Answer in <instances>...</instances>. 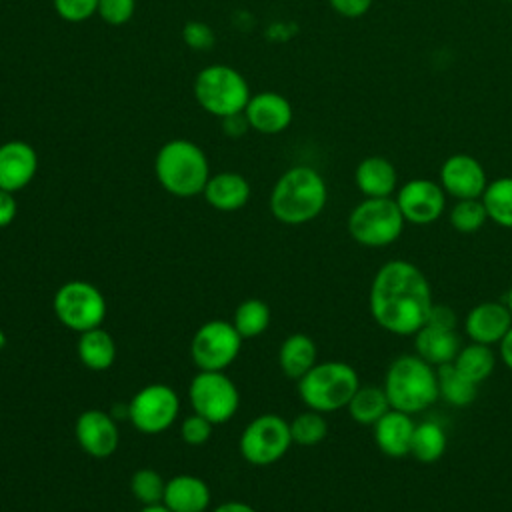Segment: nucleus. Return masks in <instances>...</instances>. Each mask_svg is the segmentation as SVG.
Here are the masks:
<instances>
[{
    "label": "nucleus",
    "mask_w": 512,
    "mask_h": 512,
    "mask_svg": "<svg viewBox=\"0 0 512 512\" xmlns=\"http://www.w3.org/2000/svg\"><path fill=\"white\" fill-rule=\"evenodd\" d=\"M506 306H508V310L512 312V284H510V288H508V294H506Z\"/></svg>",
    "instance_id": "nucleus-44"
},
{
    "label": "nucleus",
    "mask_w": 512,
    "mask_h": 512,
    "mask_svg": "<svg viewBox=\"0 0 512 512\" xmlns=\"http://www.w3.org/2000/svg\"><path fill=\"white\" fill-rule=\"evenodd\" d=\"M328 202V186L322 174L312 166H292L274 184L270 192L272 216L290 226L314 220Z\"/></svg>",
    "instance_id": "nucleus-2"
},
{
    "label": "nucleus",
    "mask_w": 512,
    "mask_h": 512,
    "mask_svg": "<svg viewBox=\"0 0 512 512\" xmlns=\"http://www.w3.org/2000/svg\"><path fill=\"white\" fill-rule=\"evenodd\" d=\"M316 358H318V350L314 340L302 332L290 334L280 344V350H278L280 370L292 380H300L316 364Z\"/></svg>",
    "instance_id": "nucleus-24"
},
{
    "label": "nucleus",
    "mask_w": 512,
    "mask_h": 512,
    "mask_svg": "<svg viewBox=\"0 0 512 512\" xmlns=\"http://www.w3.org/2000/svg\"><path fill=\"white\" fill-rule=\"evenodd\" d=\"M212 428L214 424L210 420H206L204 416L200 414H190L182 420L180 424V434H182V440L190 446H202L210 440L212 436Z\"/></svg>",
    "instance_id": "nucleus-36"
},
{
    "label": "nucleus",
    "mask_w": 512,
    "mask_h": 512,
    "mask_svg": "<svg viewBox=\"0 0 512 512\" xmlns=\"http://www.w3.org/2000/svg\"><path fill=\"white\" fill-rule=\"evenodd\" d=\"M330 8L344 16V18H362L370 8H372V0H328Z\"/></svg>",
    "instance_id": "nucleus-39"
},
{
    "label": "nucleus",
    "mask_w": 512,
    "mask_h": 512,
    "mask_svg": "<svg viewBox=\"0 0 512 512\" xmlns=\"http://www.w3.org/2000/svg\"><path fill=\"white\" fill-rule=\"evenodd\" d=\"M438 378V396L452 406H468L478 396V384L468 380L458 368L450 364H442L436 370Z\"/></svg>",
    "instance_id": "nucleus-27"
},
{
    "label": "nucleus",
    "mask_w": 512,
    "mask_h": 512,
    "mask_svg": "<svg viewBox=\"0 0 512 512\" xmlns=\"http://www.w3.org/2000/svg\"><path fill=\"white\" fill-rule=\"evenodd\" d=\"M38 170V154L24 140L0 144V188L18 192L32 182Z\"/></svg>",
    "instance_id": "nucleus-17"
},
{
    "label": "nucleus",
    "mask_w": 512,
    "mask_h": 512,
    "mask_svg": "<svg viewBox=\"0 0 512 512\" xmlns=\"http://www.w3.org/2000/svg\"><path fill=\"white\" fill-rule=\"evenodd\" d=\"M512 326V312L502 302H480L476 304L464 320L466 334L478 344H498Z\"/></svg>",
    "instance_id": "nucleus-18"
},
{
    "label": "nucleus",
    "mask_w": 512,
    "mask_h": 512,
    "mask_svg": "<svg viewBox=\"0 0 512 512\" xmlns=\"http://www.w3.org/2000/svg\"><path fill=\"white\" fill-rule=\"evenodd\" d=\"M232 324L242 338H256L270 324V308L260 298H246L236 306Z\"/></svg>",
    "instance_id": "nucleus-31"
},
{
    "label": "nucleus",
    "mask_w": 512,
    "mask_h": 512,
    "mask_svg": "<svg viewBox=\"0 0 512 512\" xmlns=\"http://www.w3.org/2000/svg\"><path fill=\"white\" fill-rule=\"evenodd\" d=\"M460 338L456 328L438 326L432 322H424L422 328L414 334V350L416 354L432 366H442L454 362L460 350Z\"/></svg>",
    "instance_id": "nucleus-20"
},
{
    "label": "nucleus",
    "mask_w": 512,
    "mask_h": 512,
    "mask_svg": "<svg viewBox=\"0 0 512 512\" xmlns=\"http://www.w3.org/2000/svg\"><path fill=\"white\" fill-rule=\"evenodd\" d=\"M446 446H448V438H446V432L440 424H436V422L416 424L410 454L418 462L432 464V462L440 460L446 452Z\"/></svg>",
    "instance_id": "nucleus-30"
},
{
    "label": "nucleus",
    "mask_w": 512,
    "mask_h": 512,
    "mask_svg": "<svg viewBox=\"0 0 512 512\" xmlns=\"http://www.w3.org/2000/svg\"><path fill=\"white\" fill-rule=\"evenodd\" d=\"M188 398L192 410L212 424L230 420L240 404V394L232 378L214 370H198L188 386Z\"/></svg>",
    "instance_id": "nucleus-10"
},
{
    "label": "nucleus",
    "mask_w": 512,
    "mask_h": 512,
    "mask_svg": "<svg viewBox=\"0 0 512 512\" xmlns=\"http://www.w3.org/2000/svg\"><path fill=\"white\" fill-rule=\"evenodd\" d=\"M136 10V0H98V16L110 26L126 24Z\"/></svg>",
    "instance_id": "nucleus-37"
},
{
    "label": "nucleus",
    "mask_w": 512,
    "mask_h": 512,
    "mask_svg": "<svg viewBox=\"0 0 512 512\" xmlns=\"http://www.w3.org/2000/svg\"><path fill=\"white\" fill-rule=\"evenodd\" d=\"M242 336L228 320H210L202 324L190 342V356L198 370L224 372L242 346Z\"/></svg>",
    "instance_id": "nucleus-11"
},
{
    "label": "nucleus",
    "mask_w": 512,
    "mask_h": 512,
    "mask_svg": "<svg viewBox=\"0 0 512 512\" xmlns=\"http://www.w3.org/2000/svg\"><path fill=\"white\" fill-rule=\"evenodd\" d=\"M250 96L244 76L226 64L206 66L194 78L196 102L216 118L242 114Z\"/></svg>",
    "instance_id": "nucleus-6"
},
{
    "label": "nucleus",
    "mask_w": 512,
    "mask_h": 512,
    "mask_svg": "<svg viewBox=\"0 0 512 512\" xmlns=\"http://www.w3.org/2000/svg\"><path fill=\"white\" fill-rule=\"evenodd\" d=\"M138 512H172V510H168V508L160 502V504H148V506H142Z\"/></svg>",
    "instance_id": "nucleus-43"
},
{
    "label": "nucleus",
    "mask_w": 512,
    "mask_h": 512,
    "mask_svg": "<svg viewBox=\"0 0 512 512\" xmlns=\"http://www.w3.org/2000/svg\"><path fill=\"white\" fill-rule=\"evenodd\" d=\"M74 436L80 448L94 458L112 456L120 444V430L116 420L100 408H88L76 418Z\"/></svg>",
    "instance_id": "nucleus-15"
},
{
    "label": "nucleus",
    "mask_w": 512,
    "mask_h": 512,
    "mask_svg": "<svg viewBox=\"0 0 512 512\" xmlns=\"http://www.w3.org/2000/svg\"><path fill=\"white\" fill-rule=\"evenodd\" d=\"M448 218L456 232L474 234L486 224L488 214L480 198H468V200H456V204L450 208Z\"/></svg>",
    "instance_id": "nucleus-33"
},
{
    "label": "nucleus",
    "mask_w": 512,
    "mask_h": 512,
    "mask_svg": "<svg viewBox=\"0 0 512 512\" xmlns=\"http://www.w3.org/2000/svg\"><path fill=\"white\" fill-rule=\"evenodd\" d=\"M346 408L354 422L362 426H374L390 410V402L384 388L358 386Z\"/></svg>",
    "instance_id": "nucleus-26"
},
{
    "label": "nucleus",
    "mask_w": 512,
    "mask_h": 512,
    "mask_svg": "<svg viewBox=\"0 0 512 512\" xmlns=\"http://www.w3.org/2000/svg\"><path fill=\"white\" fill-rule=\"evenodd\" d=\"M244 116L252 130L260 134H280L290 126L294 112L286 96L266 90L250 96Z\"/></svg>",
    "instance_id": "nucleus-16"
},
{
    "label": "nucleus",
    "mask_w": 512,
    "mask_h": 512,
    "mask_svg": "<svg viewBox=\"0 0 512 512\" xmlns=\"http://www.w3.org/2000/svg\"><path fill=\"white\" fill-rule=\"evenodd\" d=\"M498 354H500V360L504 362V366L512 370V326L504 334V338L498 342Z\"/></svg>",
    "instance_id": "nucleus-41"
},
{
    "label": "nucleus",
    "mask_w": 512,
    "mask_h": 512,
    "mask_svg": "<svg viewBox=\"0 0 512 512\" xmlns=\"http://www.w3.org/2000/svg\"><path fill=\"white\" fill-rule=\"evenodd\" d=\"M290 422L278 414L256 416L240 434V454L254 466H268L278 462L290 448Z\"/></svg>",
    "instance_id": "nucleus-9"
},
{
    "label": "nucleus",
    "mask_w": 512,
    "mask_h": 512,
    "mask_svg": "<svg viewBox=\"0 0 512 512\" xmlns=\"http://www.w3.org/2000/svg\"><path fill=\"white\" fill-rule=\"evenodd\" d=\"M78 358L90 370H108L116 360V342L104 328H92L80 332Z\"/></svg>",
    "instance_id": "nucleus-25"
},
{
    "label": "nucleus",
    "mask_w": 512,
    "mask_h": 512,
    "mask_svg": "<svg viewBox=\"0 0 512 512\" xmlns=\"http://www.w3.org/2000/svg\"><path fill=\"white\" fill-rule=\"evenodd\" d=\"M182 38L184 42L192 48V50H208L214 46L216 42V36H214V30L204 24V22H198V20H192L188 24H184L182 28Z\"/></svg>",
    "instance_id": "nucleus-38"
},
{
    "label": "nucleus",
    "mask_w": 512,
    "mask_h": 512,
    "mask_svg": "<svg viewBox=\"0 0 512 512\" xmlns=\"http://www.w3.org/2000/svg\"><path fill=\"white\" fill-rule=\"evenodd\" d=\"M372 318L396 336H414L426 322L434 302L432 288L416 264L390 260L378 268L368 294Z\"/></svg>",
    "instance_id": "nucleus-1"
},
{
    "label": "nucleus",
    "mask_w": 512,
    "mask_h": 512,
    "mask_svg": "<svg viewBox=\"0 0 512 512\" xmlns=\"http://www.w3.org/2000/svg\"><path fill=\"white\" fill-rule=\"evenodd\" d=\"M292 442L298 446H316L328 434V422L322 412L308 408L290 422Z\"/></svg>",
    "instance_id": "nucleus-32"
},
{
    "label": "nucleus",
    "mask_w": 512,
    "mask_h": 512,
    "mask_svg": "<svg viewBox=\"0 0 512 512\" xmlns=\"http://www.w3.org/2000/svg\"><path fill=\"white\" fill-rule=\"evenodd\" d=\"M204 200L222 212L240 210L250 198V184L238 172H218L204 186Z\"/></svg>",
    "instance_id": "nucleus-23"
},
{
    "label": "nucleus",
    "mask_w": 512,
    "mask_h": 512,
    "mask_svg": "<svg viewBox=\"0 0 512 512\" xmlns=\"http://www.w3.org/2000/svg\"><path fill=\"white\" fill-rule=\"evenodd\" d=\"M458 372H462L468 380H472L474 384H480L484 380L490 378V374L494 372L496 366V356L492 352L490 346L486 344H478L472 342L468 346H462L452 362Z\"/></svg>",
    "instance_id": "nucleus-28"
},
{
    "label": "nucleus",
    "mask_w": 512,
    "mask_h": 512,
    "mask_svg": "<svg viewBox=\"0 0 512 512\" xmlns=\"http://www.w3.org/2000/svg\"><path fill=\"white\" fill-rule=\"evenodd\" d=\"M354 182L364 198H390L398 190V172L388 158L374 154L358 162Z\"/></svg>",
    "instance_id": "nucleus-21"
},
{
    "label": "nucleus",
    "mask_w": 512,
    "mask_h": 512,
    "mask_svg": "<svg viewBox=\"0 0 512 512\" xmlns=\"http://www.w3.org/2000/svg\"><path fill=\"white\" fill-rule=\"evenodd\" d=\"M438 182L446 196L456 200L480 198L488 186V176L478 158L458 152L448 156L438 172Z\"/></svg>",
    "instance_id": "nucleus-14"
},
{
    "label": "nucleus",
    "mask_w": 512,
    "mask_h": 512,
    "mask_svg": "<svg viewBox=\"0 0 512 512\" xmlns=\"http://www.w3.org/2000/svg\"><path fill=\"white\" fill-rule=\"evenodd\" d=\"M360 386L358 372L342 360L316 362L300 380L298 394L302 402L322 414L346 408Z\"/></svg>",
    "instance_id": "nucleus-5"
},
{
    "label": "nucleus",
    "mask_w": 512,
    "mask_h": 512,
    "mask_svg": "<svg viewBox=\"0 0 512 512\" xmlns=\"http://www.w3.org/2000/svg\"><path fill=\"white\" fill-rule=\"evenodd\" d=\"M212 512H256L250 504L246 502H240V500H228V502H222L218 504Z\"/></svg>",
    "instance_id": "nucleus-42"
},
{
    "label": "nucleus",
    "mask_w": 512,
    "mask_h": 512,
    "mask_svg": "<svg viewBox=\"0 0 512 512\" xmlns=\"http://www.w3.org/2000/svg\"><path fill=\"white\" fill-rule=\"evenodd\" d=\"M404 216L390 198H364L348 216V232L352 240L368 248H382L400 238L404 230Z\"/></svg>",
    "instance_id": "nucleus-7"
},
{
    "label": "nucleus",
    "mask_w": 512,
    "mask_h": 512,
    "mask_svg": "<svg viewBox=\"0 0 512 512\" xmlns=\"http://www.w3.org/2000/svg\"><path fill=\"white\" fill-rule=\"evenodd\" d=\"M154 172L160 186L178 198H192L204 192L210 178L208 158L202 148L190 140L176 138L160 146Z\"/></svg>",
    "instance_id": "nucleus-4"
},
{
    "label": "nucleus",
    "mask_w": 512,
    "mask_h": 512,
    "mask_svg": "<svg viewBox=\"0 0 512 512\" xmlns=\"http://www.w3.org/2000/svg\"><path fill=\"white\" fill-rule=\"evenodd\" d=\"M180 412V398L168 384H148L140 388L126 406L128 420L144 434L168 430Z\"/></svg>",
    "instance_id": "nucleus-12"
},
{
    "label": "nucleus",
    "mask_w": 512,
    "mask_h": 512,
    "mask_svg": "<svg viewBox=\"0 0 512 512\" xmlns=\"http://www.w3.org/2000/svg\"><path fill=\"white\" fill-rule=\"evenodd\" d=\"M382 388L390 408L406 414H418L440 398L436 370L418 354H404L392 360Z\"/></svg>",
    "instance_id": "nucleus-3"
},
{
    "label": "nucleus",
    "mask_w": 512,
    "mask_h": 512,
    "mask_svg": "<svg viewBox=\"0 0 512 512\" xmlns=\"http://www.w3.org/2000/svg\"><path fill=\"white\" fill-rule=\"evenodd\" d=\"M52 308L60 324L78 334L98 328L106 318L102 292L86 280L64 282L54 294Z\"/></svg>",
    "instance_id": "nucleus-8"
},
{
    "label": "nucleus",
    "mask_w": 512,
    "mask_h": 512,
    "mask_svg": "<svg viewBox=\"0 0 512 512\" xmlns=\"http://www.w3.org/2000/svg\"><path fill=\"white\" fill-rule=\"evenodd\" d=\"M488 220L502 228H512V176H500L488 182L480 196Z\"/></svg>",
    "instance_id": "nucleus-29"
},
{
    "label": "nucleus",
    "mask_w": 512,
    "mask_h": 512,
    "mask_svg": "<svg viewBox=\"0 0 512 512\" xmlns=\"http://www.w3.org/2000/svg\"><path fill=\"white\" fill-rule=\"evenodd\" d=\"M208 484L194 474H178L166 482L162 504L172 512H204L210 506Z\"/></svg>",
    "instance_id": "nucleus-22"
},
{
    "label": "nucleus",
    "mask_w": 512,
    "mask_h": 512,
    "mask_svg": "<svg viewBox=\"0 0 512 512\" xmlns=\"http://www.w3.org/2000/svg\"><path fill=\"white\" fill-rule=\"evenodd\" d=\"M416 424L412 422V414L390 408L376 424H374V440L382 454L390 458H404L410 454L412 436Z\"/></svg>",
    "instance_id": "nucleus-19"
},
{
    "label": "nucleus",
    "mask_w": 512,
    "mask_h": 512,
    "mask_svg": "<svg viewBox=\"0 0 512 512\" xmlns=\"http://www.w3.org/2000/svg\"><path fill=\"white\" fill-rule=\"evenodd\" d=\"M16 212H18V204H16L14 192L0 188V228L12 224V220L16 218Z\"/></svg>",
    "instance_id": "nucleus-40"
},
{
    "label": "nucleus",
    "mask_w": 512,
    "mask_h": 512,
    "mask_svg": "<svg viewBox=\"0 0 512 512\" xmlns=\"http://www.w3.org/2000/svg\"><path fill=\"white\" fill-rule=\"evenodd\" d=\"M396 204L410 224H432L446 210V192L440 182L430 178H412L396 190Z\"/></svg>",
    "instance_id": "nucleus-13"
},
{
    "label": "nucleus",
    "mask_w": 512,
    "mask_h": 512,
    "mask_svg": "<svg viewBox=\"0 0 512 512\" xmlns=\"http://www.w3.org/2000/svg\"><path fill=\"white\" fill-rule=\"evenodd\" d=\"M4 342H6V336H4V332H2V328H0V352H2V348H4Z\"/></svg>",
    "instance_id": "nucleus-45"
},
{
    "label": "nucleus",
    "mask_w": 512,
    "mask_h": 512,
    "mask_svg": "<svg viewBox=\"0 0 512 512\" xmlns=\"http://www.w3.org/2000/svg\"><path fill=\"white\" fill-rule=\"evenodd\" d=\"M164 488L166 480L152 468H140L130 478V492L144 506L160 504L164 498Z\"/></svg>",
    "instance_id": "nucleus-34"
},
{
    "label": "nucleus",
    "mask_w": 512,
    "mask_h": 512,
    "mask_svg": "<svg viewBox=\"0 0 512 512\" xmlns=\"http://www.w3.org/2000/svg\"><path fill=\"white\" fill-rule=\"evenodd\" d=\"M56 14L72 24L88 20L98 12V0H52Z\"/></svg>",
    "instance_id": "nucleus-35"
}]
</instances>
